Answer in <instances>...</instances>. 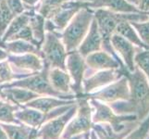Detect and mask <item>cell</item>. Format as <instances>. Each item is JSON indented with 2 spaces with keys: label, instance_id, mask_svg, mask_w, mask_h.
<instances>
[{
  "label": "cell",
  "instance_id": "1",
  "mask_svg": "<svg viewBox=\"0 0 149 139\" xmlns=\"http://www.w3.org/2000/svg\"><path fill=\"white\" fill-rule=\"evenodd\" d=\"M122 75L128 79L130 97L125 102L111 103V109L119 115H135L141 122L149 115V84L146 76L135 66L134 71H129L125 66L120 69Z\"/></svg>",
  "mask_w": 149,
  "mask_h": 139
},
{
  "label": "cell",
  "instance_id": "2",
  "mask_svg": "<svg viewBox=\"0 0 149 139\" xmlns=\"http://www.w3.org/2000/svg\"><path fill=\"white\" fill-rule=\"evenodd\" d=\"M48 67L44 66L41 71L34 73L24 78L14 80L8 84L0 85V87L1 88L19 87V88L28 89L33 93H36L39 96H53L65 100H73L78 98L74 94H63V93L55 90L48 80Z\"/></svg>",
  "mask_w": 149,
  "mask_h": 139
},
{
  "label": "cell",
  "instance_id": "3",
  "mask_svg": "<svg viewBox=\"0 0 149 139\" xmlns=\"http://www.w3.org/2000/svg\"><path fill=\"white\" fill-rule=\"evenodd\" d=\"M94 19V11L90 8H84L71 19L61 35V41L67 52L77 50L86 36Z\"/></svg>",
  "mask_w": 149,
  "mask_h": 139
},
{
  "label": "cell",
  "instance_id": "4",
  "mask_svg": "<svg viewBox=\"0 0 149 139\" xmlns=\"http://www.w3.org/2000/svg\"><path fill=\"white\" fill-rule=\"evenodd\" d=\"M40 49L44 66L49 69L58 68L67 71L66 58L68 52L61 41V37H58V32L45 31V39Z\"/></svg>",
  "mask_w": 149,
  "mask_h": 139
},
{
  "label": "cell",
  "instance_id": "5",
  "mask_svg": "<svg viewBox=\"0 0 149 139\" xmlns=\"http://www.w3.org/2000/svg\"><path fill=\"white\" fill-rule=\"evenodd\" d=\"M94 110L88 98L83 96L78 98V108L74 117L67 124L60 139H70L75 136L90 132L93 126L92 117Z\"/></svg>",
  "mask_w": 149,
  "mask_h": 139
},
{
  "label": "cell",
  "instance_id": "6",
  "mask_svg": "<svg viewBox=\"0 0 149 139\" xmlns=\"http://www.w3.org/2000/svg\"><path fill=\"white\" fill-rule=\"evenodd\" d=\"M88 100L95 108V114L92 117L93 123H109L113 131L120 133L127 127L124 122L137 121L135 115H119L114 112L110 106L103 104L96 99L89 98Z\"/></svg>",
  "mask_w": 149,
  "mask_h": 139
},
{
  "label": "cell",
  "instance_id": "7",
  "mask_svg": "<svg viewBox=\"0 0 149 139\" xmlns=\"http://www.w3.org/2000/svg\"><path fill=\"white\" fill-rule=\"evenodd\" d=\"M83 96L88 99L93 98L101 102L109 103V104L117 101H127L130 97V87L128 79L125 76H121L119 80L103 87L99 91L84 95Z\"/></svg>",
  "mask_w": 149,
  "mask_h": 139
},
{
  "label": "cell",
  "instance_id": "8",
  "mask_svg": "<svg viewBox=\"0 0 149 139\" xmlns=\"http://www.w3.org/2000/svg\"><path fill=\"white\" fill-rule=\"evenodd\" d=\"M87 66L84 58L77 50L68 52L66 58V69L71 79V91L80 98L84 96L83 81Z\"/></svg>",
  "mask_w": 149,
  "mask_h": 139
},
{
  "label": "cell",
  "instance_id": "9",
  "mask_svg": "<svg viewBox=\"0 0 149 139\" xmlns=\"http://www.w3.org/2000/svg\"><path fill=\"white\" fill-rule=\"evenodd\" d=\"M72 105L74 104L56 108L55 110H50L49 112H42L37 110L32 109V108L23 107L22 110H18L15 113V117L22 123H24V124L29 125L38 130L44 123L63 114L64 112L70 109Z\"/></svg>",
  "mask_w": 149,
  "mask_h": 139
},
{
  "label": "cell",
  "instance_id": "10",
  "mask_svg": "<svg viewBox=\"0 0 149 139\" xmlns=\"http://www.w3.org/2000/svg\"><path fill=\"white\" fill-rule=\"evenodd\" d=\"M78 102L63 114L47 122L37 131L36 139H60L67 124L76 114Z\"/></svg>",
  "mask_w": 149,
  "mask_h": 139
},
{
  "label": "cell",
  "instance_id": "11",
  "mask_svg": "<svg viewBox=\"0 0 149 139\" xmlns=\"http://www.w3.org/2000/svg\"><path fill=\"white\" fill-rule=\"evenodd\" d=\"M122 75L120 69H111L98 71L88 78L83 81L84 95H88L95 90L101 89L103 87L110 85L113 82L119 80Z\"/></svg>",
  "mask_w": 149,
  "mask_h": 139
},
{
  "label": "cell",
  "instance_id": "12",
  "mask_svg": "<svg viewBox=\"0 0 149 139\" xmlns=\"http://www.w3.org/2000/svg\"><path fill=\"white\" fill-rule=\"evenodd\" d=\"M8 60L10 66H15V68L20 71L22 74L25 76L38 73L44 68L42 59L38 55L33 53H27L22 55L9 54Z\"/></svg>",
  "mask_w": 149,
  "mask_h": 139
},
{
  "label": "cell",
  "instance_id": "13",
  "mask_svg": "<svg viewBox=\"0 0 149 139\" xmlns=\"http://www.w3.org/2000/svg\"><path fill=\"white\" fill-rule=\"evenodd\" d=\"M110 45L116 54H120V58L124 61V65L127 67L129 71H134L136 66L134 63V56L137 51L141 50V48L136 49L131 42L115 33L112 34L110 38Z\"/></svg>",
  "mask_w": 149,
  "mask_h": 139
},
{
  "label": "cell",
  "instance_id": "14",
  "mask_svg": "<svg viewBox=\"0 0 149 139\" xmlns=\"http://www.w3.org/2000/svg\"><path fill=\"white\" fill-rule=\"evenodd\" d=\"M84 60L87 67L96 71L111 69H122L125 67V65H121L111 54L102 50L89 54L84 58Z\"/></svg>",
  "mask_w": 149,
  "mask_h": 139
},
{
  "label": "cell",
  "instance_id": "15",
  "mask_svg": "<svg viewBox=\"0 0 149 139\" xmlns=\"http://www.w3.org/2000/svg\"><path fill=\"white\" fill-rule=\"evenodd\" d=\"M102 49V37L99 33L98 26H97V22L94 17L92 20L90 29L87 33L86 36L81 43L79 47L77 48V51L85 58L91 53L96 52Z\"/></svg>",
  "mask_w": 149,
  "mask_h": 139
},
{
  "label": "cell",
  "instance_id": "16",
  "mask_svg": "<svg viewBox=\"0 0 149 139\" xmlns=\"http://www.w3.org/2000/svg\"><path fill=\"white\" fill-rule=\"evenodd\" d=\"M90 8H105L115 13H147L142 12L136 6L126 0H94L89 4Z\"/></svg>",
  "mask_w": 149,
  "mask_h": 139
},
{
  "label": "cell",
  "instance_id": "17",
  "mask_svg": "<svg viewBox=\"0 0 149 139\" xmlns=\"http://www.w3.org/2000/svg\"><path fill=\"white\" fill-rule=\"evenodd\" d=\"M77 102H78V98L73 100H65V99L58 98V97L41 96L39 97H36V98L29 101L25 105H23V107L32 108V109L37 110L42 112H49L50 110H55L56 108L66 106V105L75 104Z\"/></svg>",
  "mask_w": 149,
  "mask_h": 139
},
{
  "label": "cell",
  "instance_id": "18",
  "mask_svg": "<svg viewBox=\"0 0 149 139\" xmlns=\"http://www.w3.org/2000/svg\"><path fill=\"white\" fill-rule=\"evenodd\" d=\"M41 96L37 95L28 89L19 88V87H9V88H2L0 97L11 101L14 104L19 106L25 105L29 101L33 100Z\"/></svg>",
  "mask_w": 149,
  "mask_h": 139
},
{
  "label": "cell",
  "instance_id": "19",
  "mask_svg": "<svg viewBox=\"0 0 149 139\" xmlns=\"http://www.w3.org/2000/svg\"><path fill=\"white\" fill-rule=\"evenodd\" d=\"M48 80L55 90L63 94H73L71 93V79L68 71L58 68L49 69Z\"/></svg>",
  "mask_w": 149,
  "mask_h": 139
},
{
  "label": "cell",
  "instance_id": "20",
  "mask_svg": "<svg viewBox=\"0 0 149 139\" xmlns=\"http://www.w3.org/2000/svg\"><path fill=\"white\" fill-rule=\"evenodd\" d=\"M0 125L6 132L8 139H36L37 129L29 125L20 123V124H11V123H1Z\"/></svg>",
  "mask_w": 149,
  "mask_h": 139
},
{
  "label": "cell",
  "instance_id": "21",
  "mask_svg": "<svg viewBox=\"0 0 149 139\" xmlns=\"http://www.w3.org/2000/svg\"><path fill=\"white\" fill-rule=\"evenodd\" d=\"M139 124L140 122H138L137 121L132 122L129 126H127L124 130L120 133L113 131L109 123H93L92 129L95 132L99 139H124L128 133Z\"/></svg>",
  "mask_w": 149,
  "mask_h": 139
},
{
  "label": "cell",
  "instance_id": "22",
  "mask_svg": "<svg viewBox=\"0 0 149 139\" xmlns=\"http://www.w3.org/2000/svg\"><path fill=\"white\" fill-rule=\"evenodd\" d=\"M0 46L7 50L8 54L12 55H22L27 53H33L38 55L42 59V53L40 48L32 43L26 42L23 40H13L8 41V42H1Z\"/></svg>",
  "mask_w": 149,
  "mask_h": 139
},
{
  "label": "cell",
  "instance_id": "23",
  "mask_svg": "<svg viewBox=\"0 0 149 139\" xmlns=\"http://www.w3.org/2000/svg\"><path fill=\"white\" fill-rule=\"evenodd\" d=\"M115 34H120V36L123 38H125L129 42H131L132 45H137L138 47L141 49L145 50H149V48L145 45V43L141 40L140 36L138 35L137 32L135 29L132 27V25L131 24L130 22H121L118 24V26L116 27Z\"/></svg>",
  "mask_w": 149,
  "mask_h": 139
},
{
  "label": "cell",
  "instance_id": "24",
  "mask_svg": "<svg viewBox=\"0 0 149 139\" xmlns=\"http://www.w3.org/2000/svg\"><path fill=\"white\" fill-rule=\"evenodd\" d=\"M22 108L23 106L14 104L11 101L0 97V122L20 124L22 122L15 117V113L22 110Z\"/></svg>",
  "mask_w": 149,
  "mask_h": 139
},
{
  "label": "cell",
  "instance_id": "25",
  "mask_svg": "<svg viewBox=\"0 0 149 139\" xmlns=\"http://www.w3.org/2000/svg\"><path fill=\"white\" fill-rule=\"evenodd\" d=\"M32 9L25 10L23 13L17 15V16L12 20V22L9 23L6 32L3 34V36L1 38V42H7V41H8L15 34H17L19 30H22L23 27H25L26 25L29 24L30 14Z\"/></svg>",
  "mask_w": 149,
  "mask_h": 139
},
{
  "label": "cell",
  "instance_id": "26",
  "mask_svg": "<svg viewBox=\"0 0 149 139\" xmlns=\"http://www.w3.org/2000/svg\"><path fill=\"white\" fill-rule=\"evenodd\" d=\"M67 1L69 0H40L34 10L45 20H50Z\"/></svg>",
  "mask_w": 149,
  "mask_h": 139
},
{
  "label": "cell",
  "instance_id": "27",
  "mask_svg": "<svg viewBox=\"0 0 149 139\" xmlns=\"http://www.w3.org/2000/svg\"><path fill=\"white\" fill-rule=\"evenodd\" d=\"M45 19L37 12H35L34 8L31 10L30 20L28 25L32 29L34 39L40 44H42L45 39Z\"/></svg>",
  "mask_w": 149,
  "mask_h": 139
},
{
  "label": "cell",
  "instance_id": "28",
  "mask_svg": "<svg viewBox=\"0 0 149 139\" xmlns=\"http://www.w3.org/2000/svg\"><path fill=\"white\" fill-rule=\"evenodd\" d=\"M16 17L10 11L6 0H0V38L6 32L9 23Z\"/></svg>",
  "mask_w": 149,
  "mask_h": 139
},
{
  "label": "cell",
  "instance_id": "29",
  "mask_svg": "<svg viewBox=\"0 0 149 139\" xmlns=\"http://www.w3.org/2000/svg\"><path fill=\"white\" fill-rule=\"evenodd\" d=\"M24 77L27 76L15 74L12 70V67L10 66L8 59L0 61V85L8 84L14 80L24 78Z\"/></svg>",
  "mask_w": 149,
  "mask_h": 139
},
{
  "label": "cell",
  "instance_id": "30",
  "mask_svg": "<svg viewBox=\"0 0 149 139\" xmlns=\"http://www.w3.org/2000/svg\"><path fill=\"white\" fill-rule=\"evenodd\" d=\"M134 63L149 80V50H140L134 56Z\"/></svg>",
  "mask_w": 149,
  "mask_h": 139
},
{
  "label": "cell",
  "instance_id": "31",
  "mask_svg": "<svg viewBox=\"0 0 149 139\" xmlns=\"http://www.w3.org/2000/svg\"><path fill=\"white\" fill-rule=\"evenodd\" d=\"M149 132V116L146 117L137 127L131 131L124 139H146Z\"/></svg>",
  "mask_w": 149,
  "mask_h": 139
},
{
  "label": "cell",
  "instance_id": "32",
  "mask_svg": "<svg viewBox=\"0 0 149 139\" xmlns=\"http://www.w3.org/2000/svg\"><path fill=\"white\" fill-rule=\"evenodd\" d=\"M131 24L135 29L141 40L149 48V19L146 22H132Z\"/></svg>",
  "mask_w": 149,
  "mask_h": 139
},
{
  "label": "cell",
  "instance_id": "33",
  "mask_svg": "<svg viewBox=\"0 0 149 139\" xmlns=\"http://www.w3.org/2000/svg\"><path fill=\"white\" fill-rule=\"evenodd\" d=\"M6 2L10 9V11L14 14V16L22 14L26 10V8L24 7L22 0H6Z\"/></svg>",
  "mask_w": 149,
  "mask_h": 139
},
{
  "label": "cell",
  "instance_id": "34",
  "mask_svg": "<svg viewBox=\"0 0 149 139\" xmlns=\"http://www.w3.org/2000/svg\"><path fill=\"white\" fill-rule=\"evenodd\" d=\"M137 8L142 12H149V0H138Z\"/></svg>",
  "mask_w": 149,
  "mask_h": 139
},
{
  "label": "cell",
  "instance_id": "35",
  "mask_svg": "<svg viewBox=\"0 0 149 139\" xmlns=\"http://www.w3.org/2000/svg\"><path fill=\"white\" fill-rule=\"evenodd\" d=\"M39 1H40V0H22V4L24 5V7L26 8L27 10L34 8Z\"/></svg>",
  "mask_w": 149,
  "mask_h": 139
},
{
  "label": "cell",
  "instance_id": "36",
  "mask_svg": "<svg viewBox=\"0 0 149 139\" xmlns=\"http://www.w3.org/2000/svg\"><path fill=\"white\" fill-rule=\"evenodd\" d=\"M8 52L7 50H5L3 47L0 46V61H3V60H6L8 58Z\"/></svg>",
  "mask_w": 149,
  "mask_h": 139
},
{
  "label": "cell",
  "instance_id": "37",
  "mask_svg": "<svg viewBox=\"0 0 149 139\" xmlns=\"http://www.w3.org/2000/svg\"><path fill=\"white\" fill-rule=\"evenodd\" d=\"M88 139H99V138L95 133V132L93 129H91L90 132H89V138Z\"/></svg>",
  "mask_w": 149,
  "mask_h": 139
},
{
  "label": "cell",
  "instance_id": "38",
  "mask_svg": "<svg viewBox=\"0 0 149 139\" xmlns=\"http://www.w3.org/2000/svg\"><path fill=\"white\" fill-rule=\"evenodd\" d=\"M0 139H8L7 136L6 132L4 131V129L1 127V125H0Z\"/></svg>",
  "mask_w": 149,
  "mask_h": 139
},
{
  "label": "cell",
  "instance_id": "39",
  "mask_svg": "<svg viewBox=\"0 0 149 139\" xmlns=\"http://www.w3.org/2000/svg\"><path fill=\"white\" fill-rule=\"evenodd\" d=\"M89 133V132H88ZM88 133H84V135H79V136H73V137H71V138H70V139H84L85 138V136H86V135Z\"/></svg>",
  "mask_w": 149,
  "mask_h": 139
},
{
  "label": "cell",
  "instance_id": "40",
  "mask_svg": "<svg viewBox=\"0 0 149 139\" xmlns=\"http://www.w3.org/2000/svg\"><path fill=\"white\" fill-rule=\"evenodd\" d=\"M127 2H129L130 4H132V5H134V6L137 7V5H138V0H126Z\"/></svg>",
  "mask_w": 149,
  "mask_h": 139
},
{
  "label": "cell",
  "instance_id": "41",
  "mask_svg": "<svg viewBox=\"0 0 149 139\" xmlns=\"http://www.w3.org/2000/svg\"><path fill=\"white\" fill-rule=\"evenodd\" d=\"M76 1H81V2H93L94 0H76Z\"/></svg>",
  "mask_w": 149,
  "mask_h": 139
},
{
  "label": "cell",
  "instance_id": "42",
  "mask_svg": "<svg viewBox=\"0 0 149 139\" xmlns=\"http://www.w3.org/2000/svg\"><path fill=\"white\" fill-rule=\"evenodd\" d=\"M88 138H89V133L86 135V136H85V138H84V139H88Z\"/></svg>",
  "mask_w": 149,
  "mask_h": 139
},
{
  "label": "cell",
  "instance_id": "43",
  "mask_svg": "<svg viewBox=\"0 0 149 139\" xmlns=\"http://www.w3.org/2000/svg\"><path fill=\"white\" fill-rule=\"evenodd\" d=\"M1 91H2V88L0 87V95H1Z\"/></svg>",
  "mask_w": 149,
  "mask_h": 139
}]
</instances>
